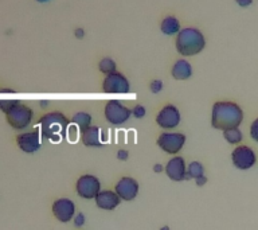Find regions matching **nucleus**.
<instances>
[{
  "instance_id": "nucleus-17",
  "label": "nucleus",
  "mask_w": 258,
  "mask_h": 230,
  "mask_svg": "<svg viewBox=\"0 0 258 230\" xmlns=\"http://www.w3.org/2000/svg\"><path fill=\"white\" fill-rule=\"evenodd\" d=\"M101 129L98 127L90 125L89 128L84 129L81 132V139H82V144L85 147H102V141H101Z\"/></svg>"
},
{
  "instance_id": "nucleus-22",
  "label": "nucleus",
  "mask_w": 258,
  "mask_h": 230,
  "mask_svg": "<svg viewBox=\"0 0 258 230\" xmlns=\"http://www.w3.org/2000/svg\"><path fill=\"white\" fill-rule=\"evenodd\" d=\"M203 175H205V168H203L202 163H199V161H192L187 167V174H185L184 181H188L191 178L198 179V178L203 177Z\"/></svg>"
},
{
  "instance_id": "nucleus-21",
  "label": "nucleus",
  "mask_w": 258,
  "mask_h": 230,
  "mask_svg": "<svg viewBox=\"0 0 258 230\" xmlns=\"http://www.w3.org/2000/svg\"><path fill=\"white\" fill-rule=\"evenodd\" d=\"M223 137H225V140L227 141L229 144L237 145L242 141L243 135H242V131L239 128H230L223 131Z\"/></svg>"
},
{
  "instance_id": "nucleus-10",
  "label": "nucleus",
  "mask_w": 258,
  "mask_h": 230,
  "mask_svg": "<svg viewBox=\"0 0 258 230\" xmlns=\"http://www.w3.org/2000/svg\"><path fill=\"white\" fill-rule=\"evenodd\" d=\"M181 116L179 109L172 104H167L157 113L156 123L163 129H173L180 124Z\"/></svg>"
},
{
  "instance_id": "nucleus-34",
  "label": "nucleus",
  "mask_w": 258,
  "mask_h": 230,
  "mask_svg": "<svg viewBox=\"0 0 258 230\" xmlns=\"http://www.w3.org/2000/svg\"><path fill=\"white\" fill-rule=\"evenodd\" d=\"M46 105H47L46 101H42V102H40V106H42V108H46Z\"/></svg>"
},
{
  "instance_id": "nucleus-6",
  "label": "nucleus",
  "mask_w": 258,
  "mask_h": 230,
  "mask_svg": "<svg viewBox=\"0 0 258 230\" xmlns=\"http://www.w3.org/2000/svg\"><path fill=\"white\" fill-rule=\"evenodd\" d=\"M102 90L113 94H126L131 92V82L122 73L114 72L109 76H105L102 81Z\"/></svg>"
},
{
  "instance_id": "nucleus-4",
  "label": "nucleus",
  "mask_w": 258,
  "mask_h": 230,
  "mask_svg": "<svg viewBox=\"0 0 258 230\" xmlns=\"http://www.w3.org/2000/svg\"><path fill=\"white\" fill-rule=\"evenodd\" d=\"M6 117H7V123L12 128L16 131H22L32 123L34 110L27 105L19 102L6 114Z\"/></svg>"
},
{
  "instance_id": "nucleus-1",
  "label": "nucleus",
  "mask_w": 258,
  "mask_h": 230,
  "mask_svg": "<svg viewBox=\"0 0 258 230\" xmlns=\"http://www.w3.org/2000/svg\"><path fill=\"white\" fill-rule=\"evenodd\" d=\"M243 121V110L233 101H217L211 110V125L219 131L239 128Z\"/></svg>"
},
{
  "instance_id": "nucleus-32",
  "label": "nucleus",
  "mask_w": 258,
  "mask_h": 230,
  "mask_svg": "<svg viewBox=\"0 0 258 230\" xmlns=\"http://www.w3.org/2000/svg\"><path fill=\"white\" fill-rule=\"evenodd\" d=\"M163 169H164V167H163V165H161V164H155V165H153V171H155V172L160 174V172H163Z\"/></svg>"
},
{
  "instance_id": "nucleus-8",
  "label": "nucleus",
  "mask_w": 258,
  "mask_h": 230,
  "mask_svg": "<svg viewBox=\"0 0 258 230\" xmlns=\"http://www.w3.org/2000/svg\"><path fill=\"white\" fill-rule=\"evenodd\" d=\"M185 143V135L180 132H164L157 137V145L164 152L176 155Z\"/></svg>"
},
{
  "instance_id": "nucleus-30",
  "label": "nucleus",
  "mask_w": 258,
  "mask_h": 230,
  "mask_svg": "<svg viewBox=\"0 0 258 230\" xmlns=\"http://www.w3.org/2000/svg\"><path fill=\"white\" fill-rule=\"evenodd\" d=\"M85 34H86V32H85L84 28L78 27V28H76V30H74V36H76L77 39H84Z\"/></svg>"
},
{
  "instance_id": "nucleus-36",
  "label": "nucleus",
  "mask_w": 258,
  "mask_h": 230,
  "mask_svg": "<svg viewBox=\"0 0 258 230\" xmlns=\"http://www.w3.org/2000/svg\"><path fill=\"white\" fill-rule=\"evenodd\" d=\"M160 230H169V227H168V226H163Z\"/></svg>"
},
{
  "instance_id": "nucleus-27",
  "label": "nucleus",
  "mask_w": 258,
  "mask_h": 230,
  "mask_svg": "<svg viewBox=\"0 0 258 230\" xmlns=\"http://www.w3.org/2000/svg\"><path fill=\"white\" fill-rule=\"evenodd\" d=\"M85 221H86V218H85L84 214L82 213L77 214L76 219H74V225H76L77 227H81V226L85 225Z\"/></svg>"
},
{
  "instance_id": "nucleus-11",
  "label": "nucleus",
  "mask_w": 258,
  "mask_h": 230,
  "mask_svg": "<svg viewBox=\"0 0 258 230\" xmlns=\"http://www.w3.org/2000/svg\"><path fill=\"white\" fill-rule=\"evenodd\" d=\"M40 128H34L30 132L20 133L16 136V144L23 152L34 153L40 148Z\"/></svg>"
},
{
  "instance_id": "nucleus-33",
  "label": "nucleus",
  "mask_w": 258,
  "mask_h": 230,
  "mask_svg": "<svg viewBox=\"0 0 258 230\" xmlns=\"http://www.w3.org/2000/svg\"><path fill=\"white\" fill-rule=\"evenodd\" d=\"M0 92H2V93H14L15 90H12V89H2Z\"/></svg>"
},
{
  "instance_id": "nucleus-35",
  "label": "nucleus",
  "mask_w": 258,
  "mask_h": 230,
  "mask_svg": "<svg viewBox=\"0 0 258 230\" xmlns=\"http://www.w3.org/2000/svg\"><path fill=\"white\" fill-rule=\"evenodd\" d=\"M35 2H38V3H47L50 0H35Z\"/></svg>"
},
{
  "instance_id": "nucleus-25",
  "label": "nucleus",
  "mask_w": 258,
  "mask_h": 230,
  "mask_svg": "<svg viewBox=\"0 0 258 230\" xmlns=\"http://www.w3.org/2000/svg\"><path fill=\"white\" fill-rule=\"evenodd\" d=\"M250 137L258 143V117L250 125Z\"/></svg>"
},
{
  "instance_id": "nucleus-2",
  "label": "nucleus",
  "mask_w": 258,
  "mask_h": 230,
  "mask_svg": "<svg viewBox=\"0 0 258 230\" xmlns=\"http://www.w3.org/2000/svg\"><path fill=\"white\" fill-rule=\"evenodd\" d=\"M40 133L44 139L58 143L68 135L70 120L62 112H48L39 119Z\"/></svg>"
},
{
  "instance_id": "nucleus-31",
  "label": "nucleus",
  "mask_w": 258,
  "mask_h": 230,
  "mask_svg": "<svg viewBox=\"0 0 258 230\" xmlns=\"http://www.w3.org/2000/svg\"><path fill=\"white\" fill-rule=\"evenodd\" d=\"M195 182H197V186H203L207 183V178L203 175V177H199L198 179H195Z\"/></svg>"
},
{
  "instance_id": "nucleus-5",
  "label": "nucleus",
  "mask_w": 258,
  "mask_h": 230,
  "mask_svg": "<svg viewBox=\"0 0 258 230\" xmlns=\"http://www.w3.org/2000/svg\"><path fill=\"white\" fill-rule=\"evenodd\" d=\"M105 119L112 125H122L132 116V109L125 106L121 101L109 100L104 109Z\"/></svg>"
},
{
  "instance_id": "nucleus-20",
  "label": "nucleus",
  "mask_w": 258,
  "mask_h": 230,
  "mask_svg": "<svg viewBox=\"0 0 258 230\" xmlns=\"http://www.w3.org/2000/svg\"><path fill=\"white\" fill-rule=\"evenodd\" d=\"M98 70L105 76H109L112 73L117 72V64L116 61L110 58V56H104L102 60L98 62Z\"/></svg>"
},
{
  "instance_id": "nucleus-19",
  "label": "nucleus",
  "mask_w": 258,
  "mask_h": 230,
  "mask_svg": "<svg viewBox=\"0 0 258 230\" xmlns=\"http://www.w3.org/2000/svg\"><path fill=\"white\" fill-rule=\"evenodd\" d=\"M72 123L76 127H78L80 132H82L84 129L89 128L92 125V116L89 114L88 112H77L74 116H73Z\"/></svg>"
},
{
  "instance_id": "nucleus-15",
  "label": "nucleus",
  "mask_w": 258,
  "mask_h": 230,
  "mask_svg": "<svg viewBox=\"0 0 258 230\" xmlns=\"http://www.w3.org/2000/svg\"><path fill=\"white\" fill-rule=\"evenodd\" d=\"M96 205L102 210H113L116 209L117 206L120 205L121 198L116 194V191L112 190H104L97 194Z\"/></svg>"
},
{
  "instance_id": "nucleus-3",
  "label": "nucleus",
  "mask_w": 258,
  "mask_h": 230,
  "mask_svg": "<svg viewBox=\"0 0 258 230\" xmlns=\"http://www.w3.org/2000/svg\"><path fill=\"white\" fill-rule=\"evenodd\" d=\"M175 47L181 56L198 55L205 50L206 38L197 27L181 28L175 38Z\"/></svg>"
},
{
  "instance_id": "nucleus-7",
  "label": "nucleus",
  "mask_w": 258,
  "mask_h": 230,
  "mask_svg": "<svg viewBox=\"0 0 258 230\" xmlns=\"http://www.w3.org/2000/svg\"><path fill=\"white\" fill-rule=\"evenodd\" d=\"M231 161L238 169H250L257 163V155L249 145H237L231 152Z\"/></svg>"
},
{
  "instance_id": "nucleus-24",
  "label": "nucleus",
  "mask_w": 258,
  "mask_h": 230,
  "mask_svg": "<svg viewBox=\"0 0 258 230\" xmlns=\"http://www.w3.org/2000/svg\"><path fill=\"white\" fill-rule=\"evenodd\" d=\"M164 88V85H163V81L160 80H153L151 81V84H149V89H151V92L153 94H157V93H160Z\"/></svg>"
},
{
  "instance_id": "nucleus-12",
  "label": "nucleus",
  "mask_w": 258,
  "mask_h": 230,
  "mask_svg": "<svg viewBox=\"0 0 258 230\" xmlns=\"http://www.w3.org/2000/svg\"><path fill=\"white\" fill-rule=\"evenodd\" d=\"M52 214L59 222L72 221L76 214V203L68 198H59L52 203Z\"/></svg>"
},
{
  "instance_id": "nucleus-18",
  "label": "nucleus",
  "mask_w": 258,
  "mask_h": 230,
  "mask_svg": "<svg viewBox=\"0 0 258 230\" xmlns=\"http://www.w3.org/2000/svg\"><path fill=\"white\" fill-rule=\"evenodd\" d=\"M181 30V24L176 16L168 15L160 22V31L167 36H176Z\"/></svg>"
},
{
  "instance_id": "nucleus-26",
  "label": "nucleus",
  "mask_w": 258,
  "mask_h": 230,
  "mask_svg": "<svg viewBox=\"0 0 258 230\" xmlns=\"http://www.w3.org/2000/svg\"><path fill=\"white\" fill-rule=\"evenodd\" d=\"M145 113H147V110H145V108L143 105H136V106L132 109V116L136 117V119H143V117L145 116Z\"/></svg>"
},
{
  "instance_id": "nucleus-28",
  "label": "nucleus",
  "mask_w": 258,
  "mask_h": 230,
  "mask_svg": "<svg viewBox=\"0 0 258 230\" xmlns=\"http://www.w3.org/2000/svg\"><path fill=\"white\" fill-rule=\"evenodd\" d=\"M128 157H129V152L126 151V149H120V151L117 152V159H118V160L125 161Z\"/></svg>"
},
{
  "instance_id": "nucleus-23",
  "label": "nucleus",
  "mask_w": 258,
  "mask_h": 230,
  "mask_svg": "<svg viewBox=\"0 0 258 230\" xmlns=\"http://www.w3.org/2000/svg\"><path fill=\"white\" fill-rule=\"evenodd\" d=\"M19 100H0V110L7 114L15 105L19 104Z\"/></svg>"
},
{
  "instance_id": "nucleus-14",
  "label": "nucleus",
  "mask_w": 258,
  "mask_h": 230,
  "mask_svg": "<svg viewBox=\"0 0 258 230\" xmlns=\"http://www.w3.org/2000/svg\"><path fill=\"white\" fill-rule=\"evenodd\" d=\"M165 174L173 182L184 181L185 174H187V165H185L184 159L181 156H175L168 160L165 165Z\"/></svg>"
},
{
  "instance_id": "nucleus-16",
  "label": "nucleus",
  "mask_w": 258,
  "mask_h": 230,
  "mask_svg": "<svg viewBox=\"0 0 258 230\" xmlns=\"http://www.w3.org/2000/svg\"><path fill=\"white\" fill-rule=\"evenodd\" d=\"M192 74V66H191V64H189L187 60H184V58L177 60L176 62L173 64L172 69H171V76H172L176 81L188 80V78H191Z\"/></svg>"
},
{
  "instance_id": "nucleus-29",
  "label": "nucleus",
  "mask_w": 258,
  "mask_h": 230,
  "mask_svg": "<svg viewBox=\"0 0 258 230\" xmlns=\"http://www.w3.org/2000/svg\"><path fill=\"white\" fill-rule=\"evenodd\" d=\"M235 3L241 8H247L253 4V0H235Z\"/></svg>"
},
{
  "instance_id": "nucleus-9",
  "label": "nucleus",
  "mask_w": 258,
  "mask_h": 230,
  "mask_svg": "<svg viewBox=\"0 0 258 230\" xmlns=\"http://www.w3.org/2000/svg\"><path fill=\"white\" fill-rule=\"evenodd\" d=\"M76 191L84 199H94L101 191V183L98 178L93 175H82L76 183Z\"/></svg>"
},
{
  "instance_id": "nucleus-13",
  "label": "nucleus",
  "mask_w": 258,
  "mask_h": 230,
  "mask_svg": "<svg viewBox=\"0 0 258 230\" xmlns=\"http://www.w3.org/2000/svg\"><path fill=\"white\" fill-rule=\"evenodd\" d=\"M139 183L136 179L131 177L121 178L116 183V194L122 199V201H133L139 194Z\"/></svg>"
}]
</instances>
